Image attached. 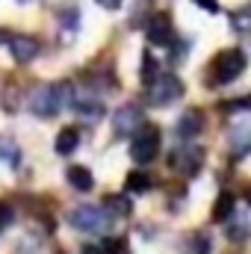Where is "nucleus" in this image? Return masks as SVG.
I'll return each mask as SVG.
<instances>
[{
    "label": "nucleus",
    "instance_id": "20",
    "mask_svg": "<svg viewBox=\"0 0 251 254\" xmlns=\"http://www.w3.org/2000/svg\"><path fill=\"white\" fill-rule=\"evenodd\" d=\"M154 77H157V60L151 54H142V80L151 83Z\"/></svg>",
    "mask_w": 251,
    "mask_h": 254
},
{
    "label": "nucleus",
    "instance_id": "22",
    "mask_svg": "<svg viewBox=\"0 0 251 254\" xmlns=\"http://www.w3.org/2000/svg\"><path fill=\"white\" fill-rule=\"evenodd\" d=\"M9 222H12V207L6 201H0V228H6Z\"/></svg>",
    "mask_w": 251,
    "mask_h": 254
},
{
    "label": "nucleus",
    "instance_id": "27",
    "mask_svg": "<svg viewBox=\"0 0 251 254\" xmlns=\"http://www.w3.org/2000/svg\"><path fill=\"white\" fill-rule=\"evenodd\" d=\"M246 201H249V204H251V187H249V190H246Z\"/></svg>",
    "mask_w": 251,
    "mask_h": 254
},
{
    "label": "nucleus",
    "instance_id": "21",
    "mask_svg": "<svg viewBox=\"0 0 251 254\" xmlns=\"http://www.w3.org/2000/svg\"><path fill=\"white\" fill-rule=\"evenodd\" d=\"M228 113H234V110H251V98H240V101H228V107H225Z\"/></svg>",
    "mask_w": 251,
    "mask_h": 254
},
{
    "label": "nucleus",
    "instance_id": "26",
    "mask_svg": "<svg viewBox=\"0 0 251 254\" xmlns=\"http://www.w3.org/2000/svg\"><path fill=\"white\" fill-rule=\"evenodd\" d=\"M9 39H12L9 30H0V45H9Z\"/></svg>",
    "mask_w": 251,
    "mask_h": 254
},
{
    "label": "nucleus",
    "instance_id": "13",
    "mask_svg": "<svg viewBox=\"0 0 251 254\" xmlns=\"http://www.w3.org/2000/svg\"><path fill=\"white\" fill-rule=\"evenodd\" d=\"M231 151H234V157L240 160V157H246L251 151V127H237L234 133H231Z\"/></svg>",
    "mask_w": 251,
    "mask_h": 254
},
{
    "label": "nucleus",
    "instance_id": "10",
    "mask_svg": "<svg viewBox=\"0 0 251 254\" xmlns=\"http://www.w3.org/2000/svg\"><path fill=\"white\" fill-rule=\"evenodd\" d=\"M201 127H204V116H201V110H187L181 119H178V136L181 139H192V136H198L201 133Z\"/></svg>",
    "mask_w": 251,
    "mask_h": 254
},
{
    "label": "nucleus",
    "instance_id": "18",
    "mask_svg": "<svg viewBox=\"0 0 251 254\" xmlns=\"http://www.w3.org/2000/svg\"><path fill=\"white\" fill-rule=\"evenodd\" d=\"M228 222H231V225H228V237H231L234 243H243V240L251 234L249 219H228Z\"/></svg>",
    "mask_w": 251,
    "mask_h": 254
},
{
    "label": "nucleus",
    "instance_id": "3",
    "mask_svg": "<svg viewBox=\"0 0 251 254\" xmlns=\"http://www.w3.org/2000/svg\"><path fill=\"white\" fill-rule=\"evenodd\" d=\"M184 98V83L175 74H157L148 83V101L154 107H172Z\"/></svg>",
    "mask_w": 251,
    "mask_h": 254
},
{
    "label": "nucleus",
    "instance_id": "25",
    "mask_svg": "<svg viewBox=\"0 0 251 254\" xmlns=\"http://www.w3.org/2000/svg\"><path fill=\"white\" fill-rule=\"evenodd\" d=\"M83 254H107V246H104V243H101V246H86Z\"/></svg>",
    "mask_w": 251,
    "mask_h": 254
},
{
    "label": "nucleus",
    "instance_id": "6",
    "mask_svg": "<svg viewBox=\"0 0 251 254\" xmlns=\"http://www.w3.org/2000/svg\"><path fill=\"white\" fill-rule=\"evenodd\" d=\"M169 163H172V169H175L178 175L192 178V175H198L201 166H204V151L195 148V145H189V148H178V151L169 157Z\"/></svg>",
    "mask_w": 251,
    "mask_h": 254
},
{
    "label": "nucleus",
    "instance_id": "24",
    "mask_svg": "<svg viewBox=\"0 0 251 254\" xmlns=\"http://www.w3.org/2000/svg\"><path fill=\"white\" fill-rule=\"evenodd\" d=\"M95 3H98V6H104V9H110V12L122 6V0H95Z\"/></svg>",
    "mask_w": 251,
    "mask_h": 254
},
{
    "label": "nucleus",
    "instance_id": "5",
    "mask_svg": "<svg viewBox=\"0 0 251 254\" xmlns=\"http://www.w3.org/2000/svg\"><path fill=\"white\" fill-rule=\"evenodd\" d=\"M71 228L83 231V234H101L110 228V213L104 207H95V204H83V207H74L71 216H68Z\"/></svg>",
    "mask_w": 251,
    "mask_h": 254
},
{
    "label": "nucleus",
    "instance_id": "11",
    "mask_svg": "<svg viewBox=\"0 0 251 254\" xmlns=\"http://www.w3.org/2000/svg\"><path fill=\"white\" fill-rule=\"evenodd\" d=\"M77 145H80V130H77V127H63V130H60V136H57V142H54V148H57V154H60V157L74 154V151H77Z\"/></svg>",
    "mask_w": 251,
    "mask_h": 254
},
{
    "label": "nucleus",
    "instance_id": "4",
    "mask_svg": "<svg viewBox=\"0 0 251 254\" xmlns=\"http://www.w3.org/2000/svg\"><path fill=\"white\" fill-rule=\"evenodd\" d=\"M160 154V127L157 125H142L136 133H133V142H130V157L136 163H151L157 160Z\"/></svg>",
    "mask_w": 251,
    "mask_h": 254
},
{
    "label": "nucleus",
    "instance_id": "23",
    "mask_svg": "<svg viewBox=\"0 0 251 254\" xmlns=\"http://www.w3.org/2000/svg\"><path fill=\"white\" fill-rule=\"evenodd\" d=\"M195 3H198L204 12H213V15L219 12V0H195Z\"/></svg>",
    "mask_w": 251,
    "mask_h": 254
},
{
    "label": "nucleus",
    "instance_id": "9",
    "mask_svg": "<svg viewBox=\"0 0 251 254\" xmlns=\"http://www.w3.org/2000/svg\"><path fill=\"white\" fill-rule=\"evenodd\" d=\"M9 51H12V57L18 63H33L42 54V42L36 36H30V33H18V36L9 39Z\"/></svg>",
    "mask_w": 251,
    "mask_h": 254
},
{
    "label": "nucleus",
    "instance_id": "14",
    "mask_svg": "<svg viewBox=\"0 0 251 254\" xmlns=\"http://www.w3.org/2000/svg\"><path fill=\"white\" fill-rule=\"evenodd\" d=\"M234 207H237V198L231 192H222L213 204V222H228L234 216Z\"/></svg>",
    "mask_w": 251,
    "mask_h": 254
},
{
    "label": "nucleus",
    "instance_id": "16",
    "mask_svg": "<svg viewBox=\"0 0 251 254\" xmlns=\"http://www.w3.org/2000/svg\"><path fill=\"white\" fill-rule=\"evenodd\" d=\"M125 187H127V192H148L151 187H154V181H151L148 172H130Z\"/></svg>",
    "mask_w": 251,
    "mask_h": 254
},
{
    "label": "nucleus",
    "instance_id": "12",
    "mask_svg": "<svg viewBox=\"0 0 251 254\" xmlns=\"http://www.w3.org/2000/svg\"><path fill=\"white\" fill-rule=\"evenodd\" d=\"M65 175H68V184H71L77 192H89L92 187H95V178H92V172H89L86 166H71Z\"/></svg>",
    "mask_w": 251,
    "mask_h": 254
},
{
    "label": "nucleus",
    "instance_id": "7",
    "mask_svg": "<svg viewBox=\"0 0 251 254\" xmlns=\"http://www.w3.org/2000/svg\"><path fill=\"white\" fill-rule=\"evenodd\" d=\"M142 125H145V113H142V107H136V104H125V107H119L116 116H113L116 136H133Z\"/></svg>",
    "mask_w": 251,
    "mask_h": 254
},
{
    "label": "nucleus",
    "instance_id": "1",
    "mask_svg": "<svg viewBox=\"0 0 251 254\" xmlns=\"http://www.w3.org/2000/svg\"><path fill=\"white\" fill-rule=\"evenodd\" d=\"M74 101V89L71 83H51V86H39L30 98H27V107L33 116L39 119H54L65 104Z\"/></svg>",
    "mask_w": 251,
    "mask_h": 254
},
{
    "label": "nucleus",
    "instance_id": "8",
    "mask_svg": "<svg viewBox=\"0 0 251 254\" xmlns=\"http://www.w3.org/2000/svg\"><path fill=\"white\" fill-rule=\"evenodd\" d=\"M145 30H148V42L157 45V48H166V45L175 42V24H172V18H169L166 12L151 15V21H148Z\"/></svg>",
    "mask_w": 251,
    "mask_h": 254
},
{
    "label": "nucleus",
    "instance_id": "19",
    "mask_svg": "<svg viewBox=\"0 0 251 254\" xmlns=\"http://www.w3.org/2000/svg\"><path fill=\"white\" fill-rule=\"evenodd\" d=\"M0 157L6 160V163H18V145L9 139V136H0Z\"/></svg>",
    "mask_w": 251,
    "mask_h": 254
},
{
    "label": "nucleus",
    "instance_id": "15",
    "mask_svg": "<svg viewBox=\"0 0 251 254\" xmlns=\"http://www.w3.org/2000/svg\"><path fill=\"white\" fill-rule=\"evenodd\" d=\"M104 210H107L110 216H130L133 204L127 201L125 195H107V201H104Z\"/></svg>",
    "mask_w": 251,
    "mask_h": 254
},
{
    "label": "nucleus",
    "instance_id": "2",
    "mask_svg": "<svg viewBox=\"0 0 251 254\" xmlns=\"http://www.w3.org/2000/svg\"><path fill=\"white\" fill-rule=\"evenodd\" d=\"M246 54L243 51H237V48H228V51H222L213 65H210V83H216V86H225V83H234L243 71H246Z\"/></svg>",
    "mask_w": 251,
    "mask_h": 254
},
{
    "label": "nucleus",
    "instance_id": "17",
    "mask_svg": "<svg viewBox=\"0 0 251 254\" xmlns=\"http://www.w3.org/2000/svg\"><path fill=\"white\" fill-rule=\"evenodd\" d=\"M231 27H234V33H243V36L251 33V6H243L231 15Z\"/></svg>",
    "mask_w": 251,
    "mask_h": 254
}]
</instances>
